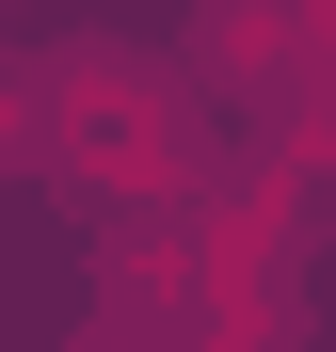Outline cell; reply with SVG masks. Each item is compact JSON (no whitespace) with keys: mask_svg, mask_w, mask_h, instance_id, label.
I'll return each instance as SVG.
<instances>
[{"mask_svg":"<svg viewBox=\"0 0 336 352\" xmlns=\"http://www.w3.org/2000/svg\"><path fill=\"white\" fill-rule=\"evenodd\" d=\"M48 176L80 192H192V80L160 48H48Z\"/></svg>","mask_w":336,"mask_h":352,"instance_id":"6da1fadb","label":"cell"},{"mask_svg":"<svg viewBox=\"0 0 336 352\" xmlns=\"http://www.w3.org/2000/svg\"><path fill=\"white\" fill-rule=\"evenodd\" d=\"M0 176H48V48L0 65Z\"/></svg>","mask_w":336,"mask_h":352,"instance_id":"7a4b0ae2","label":"cell"}]
</instances>
